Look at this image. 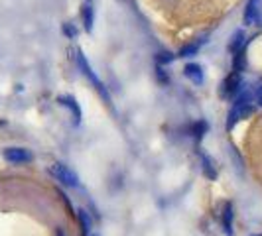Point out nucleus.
<instances>
[{
    "label": "nucleus",
    "instance_id": "8",
    "mask_svg": "<svg viewBox=\"0 0 262 236\" xmlns=\"http://www.w3.org/2000/svg\"><path fill=\"white\" fill-rule=\"evenodd\" d=\"M221 223H223L225 234H233V205L227 201L223 205V213H221Z\"/></svg>",
    "mask_w": 262,
    "mask_h": 236
},
{
    "label": "nucleus",
    "instance_id": "2",
    "mask_svg": "<svg viewBox=\"0 0 262 236\" xmlns=\"http://www.w3.org/2000/svg\"><path fill=\"white\" fill-rule=\"evenodd\" d=\"M52 173L57 181H61L67 187H79V177L73 170H69L63 163H53L52 166Z\"/></svg>",
    "mask_w": 262,
    "mask_h": 236
},
{
    "label": "nucleus",
    "instance_id": "15",
    "mask_svg": "<svg viewBox=\"0 0 262 236\" xmlns=\"http://www.w3.org/2000/svg\"><path fill=\"white\" fill-rule=\"evenodd\" d=\"M158 59H160L162 63H170L171 59H173V55H171V53H162V55H160Z\"/></svg>",
    "mask_w": 262,
    "mask_h": 236
},
{
    "label": "nucleus",
    "instance_id": "16",
    "mask_svg": "<svg viewBox=\"0 0 262 236\" xmlns=\"http://www.w3.org/2000/svg\"><path fill=\"white\" fill-rule=\"evenodd\" d=\"M254 99H256V103H258V105L262 106V87L258 89V91H256V95H254Z\"/></svg>",
    "mask_w": 262,
    "mask_h": 236
},
{
    "label": "nucleus",
    "instance_id": "13",
    "mask_svg": "<svg viewBox=\"0 0 262 236\" xmlns=\"http://www.w3.org/2000/svg\"><path fill=\"white\" fill-rule=\"evenodd\" d=\"M79 219H81V223H83V228L85 230H89L91 232V228H93V221H91V217H89V213L87 210H79Z\"/></svg>",
    "mask_w": 262,
    "mask_h": 236
},
{
    "label": "nucleus",
    "instance_id": "18",
    "mask_svg": "<svg viewBox=\"0 0 262 236\" xmlns=\"http://www.w3.org/2000/svg\"><path fill=\"white\" fill-rule=\"evenodd\" d=\"M91 236H99V234H91Z\"/></svg>",
    "mask_w": 262,
    "mask_h": 236
},
{
    "label": "nucleus",
    "instance_id": "12",
    "mask_svg": "<svg viewBox=\"0 0 262 236\" xmlns=\"http://www.w3.org/2000/svg\"><path fill=\"white\" fill-rule=\"evenodd\" d=\"M203 45V41H193V43H187V45H184L182 50H180V55L182 57H191V55H195L197 52H199V48Z\"/></svg>",
    "mask_w": 262,
    "mask_h": 236
},
{
    "label": "nucleus",
    "instance_id": "4",
    "mask_svg": "<svg viewBox=\"0 0 262 236\" xmlns=\"http://www.w3.org/2000/svg\"><path fill=\"white\" fill-rule=\"evenodd\" d=\"M238 91H241V79H238V73H233V75L225 79L223 87H221V95H223V99H233L238 95Z\"/></svg>",
    "mask_w": 262,
    "mask_h": 236
},
{
    "label": "nucleus",
    "instance_id": "11",
    "mask_svg": "<svg viewBox=\"0 0 262 236\" xmlns=\"http://www.w3.org/2000/svg\"><path fill=\"white\" fill-rule=\"evenodd\" d=\"M201 170H203V173H205L209 179H215V177H217V170H215L213 159H211L207 154H203V152H201Z\"/></svg>",
    "mask_w": 262,
    "mask_h": 236
},
{
    "label": "nucleus",
    "instance_id": "17",
    "mask_svg": "<svg viewBox=\"0 0 262 236\" xmlns=\"http://www.w3.org/2000/svg\"><path fill=\"white\" fill-rule=\"evenodd\" d=\"M57 236H66V234H63V232H59V234H57Z\"/></svg>",
    "mask_w": 262,
    "mask_h": 236
},
{
    "label": "nucleus",
    "instance_id": "7",
    "mask_svg": "<svg viewBox=\"0 0 262 236\" xmlns=\"http://www.w3.org/2000/svg\"><path fill=\"white\" fill-rule=\"evenodd\" d=\"M57 101H59V105L61 106H67V108H69V112H71V116H73V122L79 124V122H81V106H79L77 101H75L73 97H69V95L59 97Z\"/></svg>",
    "mask_w": 262,
    "mask_h": 236
},
{
    "label": "nucleus",
    "instance_id": "9",
    "mask_svg": "<svg viewBox=\"0 0 262 236\" xmlns=\"http://www.w3.org/2000/svg\"><path fill=\"white\" fill-rule=\"evenodd\" d=\"M81 18H83V28H85V32L91 34L93 26H95V8H93V4H83Z\"/></svg>",
    "mask_w": 262,
    "mask_h": 236
},
{
    "label": "nucleus",
    "instance_id": "14",
    "mask_svg": "<svg viewBox=\"0 0 262 236\" xmlns=\"http://www.w3.org/2000/svg\"><path fill=\"white\" fill-rule=\"evenodd\" d=\"M63 32L67 34V38H77V28L71 24H63Z\"/></svg>",
    "mask_w": 262,
    "mask_h": 236
},
{
    "label": "nucleus",
    "instance_id": "6",
    "mask_svg": "<svg viewBox=\"0 0 262 236\" xmlns=\"http://www.w3.org/2000/svg\"><path fill=\"white\" fill-rule=\"evenodd\" d=\"M260 8H262V0H249V2H247V8H245V14H243L245 24L252 26V24L256 22L258 14H260Z\"/></svg>",
    "mask_w": 262,
    "mask_h": 236
},
{
    "label": "nucleus",
    "instance_id": "5",
    "mask_svg": "<svg viewBox=\"0 0 262 236\" xmlns=\"http://www.w3.org/2000/svg\"><path fill=\"white\" fill-rule=\"evenodd\" d=\"M184 75L193 85H203V81H205V73H203V67L199 65V63H187L184 67Z\"/></svg>",
    "mask_w": 262,
    "mask_h": 236
},
{
    "label": "nucleus",
    "instance_id": "3",
    "mask_svg": "<svg viewBox=\"0 0 262 236\" xmlns=\"http://www.w3.org/2000/svg\"><path fill=\"white\" fill-rule=\"evenodd\" d=\"M4 159L14 166H24V163H30L34 156L26 148H8V150H4Z\"/></svg>",
    "mask_w": 262,
    "mask_h": 236
},
{
    "label": "nucleus",
    "instance_id": "10",
    "mask_svg": "<svg viewBox=\"0 0 262 236\" xmlns=\"http://www.w3.org/2000/svg\"><path fill=\"white\" fill-rule=\"evenodd\" d=\"M245 45H247V34L243 30H238V32H235V36L231 38V41H229V52L238 53L241 50H245Z\"/></svg>",
    "mask_w": 262,
    "mask_h": 236
},
{
    "label": "nucleus",
    "instance_id": "1",
    "mask_svg": "<svg viewBox=\"0 0 262 236\" xmlns=\"http://www.w3.org/2000/svg\"><path fill=\"white\" fill-rule=\"evenodd\" d=\"M75 61H77V65H79V69H81V73L85 75V79H89L93 83V87L99 91V95L103 97V99H106V103H111V97H108V91L105 89V85L101 83V79L97 77V73L93 71V67H91V63L85 59V55H83V52L81 50H77L75 52Z\"/></svg>",
    "mask_w": 262,
    "mask_h": 236
}]
</instances>
